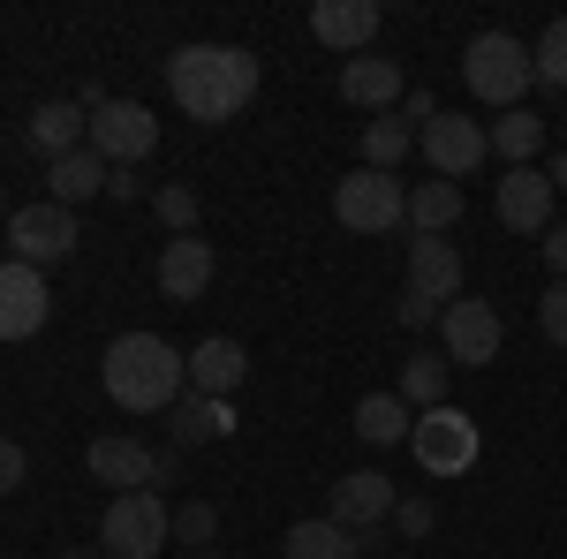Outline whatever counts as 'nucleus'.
I'll return each instance as SVG.
<instances>
[{
	"mask_svg": "<svg viewBox=\"0 0 567 559\" xmlns=\"http://www.w3.org/2000/svg\"><path fill=\"white\" fill-rule=\"evenodd\" d=\"M462 84L477 106H499V114H515L523 106V91L537 84V69H529V45L515 31H477V39L462 45Z\"/></svg>",
	"mask_w": 567,
	"mask_h": 559,
	"instance_id": "nucleus-3",
	"label": "nucleus"
},
{
	"mask_svg": "<svg viewBox=\"0 0 567 559\" xmlns=\"http://www.w3.org/2000/svg\"><path fill=\"white\" fill-rule=\"evenodd\" d=\"M23 136H31V152H39L45 167H53V159H69V152H84V136H91V114L76 106V99H45V106H31V122H23Z\"/></svg>",
	"mask_w": 567,
	"mask_h": 559,
	"instance_id": "nucleus-20",
	"label": "nucleus"
},
{
	"mask_svg": "<svg viewBox=\"0 0 567 559\" xmlns=\"http://www.w3.org/2000/svg\"><path fill=\"white\" fill-rule=\"evenodd\" d=\"M545 182H553V189H567V144L553 152V167H545Z\"/></svg>",
	"mask_w": 567,
	"mask_h": 559,
	"instance_id": "nucleus-39",
	"label": "nucleus"
},
{
	"mask_svg": "<svg viewBox=\"0 0 567 559\" xmlns=\"http://www.w3.org/2000/svg\"><path fill=\"white\" fill-rule=\"evenodd\" d=\"M462 213H470V197H462V182H416L409 189V235H454L462 227Z\"/></svg>",
	"mask_w": 567,
	"mask_h": 559,
	"instance_id": "nucleus-22",
	"label": "nucleus"
},
{
	"mask_svg": "<svg viewBox=\"0 0 567 559\" xmlns=\"http://www.w3.org/2000/svg\"><path fill=\"white\" fill-rule=\"evenodd\" d=\"M280 552L288 559H363V537L341 529L333 515H310V521H296V529L280 537Z\"/></svg>",
	"mask_w": 567,
	"mask_h": 559,
	"instance_id": "nucleus-24",
	"label": "nucleus"
},
{
	"mask_svg": "<svg viewBox=\"0 0 567 559\" xmlns=\"http://www.w3.org/2000/svg\"><path fill=\"white\" fill-rule=\"evenodd\" d=\"M53 559H99V552H91V545H69V552H53Z\"/></svg>",
	"mask_w": 567,
	"mask_h": 559,
	"instance_id": "nucleus-40",
	"label": "nucleus"
},
{
	"mask_svg": "<svg viewBox=\"0 0 567 559\" xmlns=\"http://www.w3.org/2000/svg\"><path fill=\"white\" fill-rule=\"evenodd\" d=\"M152 213L167 219V235H197V189H159V197H152Z\"/></svg>",
	"mask_w": 567,
	"mask_h": 559,
	"instance_id": "nucleus-31",
	"label": "nucleus"
},
{
	"mask_svg": "<svg viewBox=\"0 0 567 559\" xmlns=\"http://www.w3.org/2000/svg\"><path fill=\"white\" fill-rule=\"evenodd\" d=\"M333 219L349 235H386V227H409V189L379 167H355L333 182Z\"/></svg>",
	"mask_w": 567,
	"mask_h": 559,
	"instance_id": "nucleus-5",
	"label": "nucleus"
},
{
	"mask_svg": "<svg viewBox=\"0 0 567 559\" xmlns=\"http://www.w3.org/2000/svg\"><path fill=\"white\" fill-rule=\"evenodd\" d=\"M439 341H446V363H454V371H484V363H499L507 325H499V310H492L484 296H462V302H446Z\"/></svg>",
	"mask_w": 567,
	"mask_h": 559,
	"instance_id": "nucleus-9",
	"label": "nucleus"
},
{
	"mask_svg": "<svg viewBox=\"0 0 567 559\" xmlns=\"http://www.w3.org/2000/svg\"><path fill=\"white\" fill-rule=\"evenodd\" d=\"M310 39L333 45V53H371V39H379V0H318L310 8Z\"/></svg>",
	"mask_w": 567,
	"mask_h": 559,
	"instance_id": "nucleus-18",
	"label": "nucleus"
},
{
	"mask_svg": "<svg viewBox=\"0 0 567 559\" xmlns=\"http://www.w3.org/2000/svg\"><path fill=\"white\" fill-rule=\"evenodd\" d=\"M341 99L363 106V114H401L409 76H401V61H386V53H355V61H341Z\"/></svg>",
	"mask_w": 567,
	"mask_h": 559,
	"instance_id": "nucleus-16",
	"label": "nucleus"
},
{
	"mask_svg": "<svg viewBox=\"0 0 567 559\" xmlns=\"http://www.w3.org/2000/svg\"><path fill=\"white\" fill-rule=\"evenodd\" d=\"M167 431H175V454H182V446L227 438V431H235V408H227V401H213V393H182L175 408H167Z\"/></svg>",
	"mask_w": 567,
	"mask_h": 559,
	"instance_id": "nucleus-23",
	"label": "nucleus"
},
{
	"mask_svg": "<svg viewBox=\"0 0 567 559\" xmlns=\"http://www.w3.org/2000/svg\"><path fill=\"white\" fill-rule=\"evenodd\" d=\"M409 431H416V408H409L401 393H363V401H355V438H363V446H401Z\"/></svg>",
	"mask_w": 567,
	"mask_h": 559,
	"instance_id": "nucleus-25",
	"label": "nucleus"
},
{
	"mask_svg": "<svg viewBox=\"0 0 567 559\" xmlns=\"http://www.w3.org/2000/svg\"><path fill=\"white\" fill-rule=\"evenodd\" d=\"M91 152L106 159V167H144L152 152H159V122H152V106H136V99H114V106H99L91 114Z\"/></svg>",
	"mask_w": 567,
	"mask_h": 559,
	"instance_id": "nucleus-8",
	"label": "nucleus"
},
{
	"mask_svg": "<svg viewBox=\"0 0 567 559\" xmlns=\"http://www.w3.org/2000/svg\"><path fill=\"white\" fill-rule=\"evenodd\" d=\"M99 545L106 559H159L175 545V507L159 491H114L99 515Z\"/></svg>",
	"mask_w": 567,
	"mask_h": 559,
	"instance_id": "nucleus-4",
	"label": "nucleus"
},
{
	"mask_svg": "<svg viewBox=\"0 0 567 559\" xmlns=\"http://www.w3.org/2000/svg\"><path fill=\"white\" fill-rule=\"evenodd\" d=\"M84 469L99 476V484H114V491H152V484H159V446L106 431V438H91V446H84Z\"/></svg>",
	"mask_w": 567,
	"mask_h": 559,
	"instance_id": "nucleus-14",
	"label": "nucleus"
},
{
	"mask_svg": "<svg viewBox=\"0 0 567 559\" xmlns=\"http://www.w3.org/2000/svg\"><path fill=\"white\" fill-rule=\"evenodd\" d=\"M99 379H106V401H114V408H130V416H167L182 393H189V355H182L175 341H159V333H122V341H106Z\"/></svg>",
	"mask_w": 567,
	"mask_h": 559,
	"instance_id": "nucleus-2",
	"label": "nucleus"
},
{
	"mask_svg": "<svg viewBox=\"0 0 567 559\" xmlns=\"http://www.w3.org/2000/svg\"><path fill=\"white\" fill-rule=\"evenodd\" d=\"M0 235H8V258L16 265H39L45 272V265H61L76 250V213H61L53 197H39V205H16Z\"/></svg>",
	"mask_w": 567,
	"mask_h": 559,
	"instance_id": "nucleus-7",
	"label": "nucleus"
},
{
	"mask_svg": "<svg viewBox=\"0 0 567 559\" xmlns=\"http://www.w3.org/2000/svg\"><path fill=\"white\" fill-rule=\"evenodd\" d=\"M553 205H560V189L545 182V167H507L499 189H492V213H499L507 235H545L553 227Z\"/></svg>",
	"mask_w": 567,
	"mask_h": 559,
	"instance_id": "nucleus-12",
	"label": "nucleus"
},
{
	"mask_svg": "<svg viewBox=\"0 0 567 559\" xmlns=\"http://www.w3.org/2000/svg\"><path fill=\"white\" fill-rule=\"evenodd\" d=\"M0 227H8V205H0Z\"/></svg>",
	"mask_w": 567,
	"mask_h": 559,
	"instance_id": "nucleus-41",
	"label": "nucleus"
},
{
	"mask_svg": "<svg viewBox=\"0 0 567 559\" xmlns=\"http://www.w3.org/2000/svg\"><path fill=\"white\" fill-rule=\"evenodd\" d=\"M213 272H219V250L205 242V235H167V250H159V296L205 302Z\"/></svg>",
	"mask_w": 567,
	"mask_h": 559,
	"instance_id": "nucleus-17",
	"label": "nucleus"
},
{
	"mask_svg": "<svg viewBox=\"0 0 567 559\" xmlns=\"http://www.w3.org/2000/svg\"><path fill=\"white\" fill-rule=\"evenodd\" d=\"M409 446H416L424 476H470V469H477V454H484L470 408H454V401L424 408V416H416V431H409Z\"/></svg>",
	"mask_w": 567,
	"mask_h": 559,
	"instance_id": "nucleus-6",
	"label": "nucleus"
},
{
	"mask_svg": "<svg viewBox=\"0 0 567 559\" xmlns=\"http://www.w3.org/2000/svg\"><path fill=\"white\" fill-rule=\"evenodd\" d=\"M175 537L205 552V545L219 537V507H213V499H182V507H175Z\"/></svg>",
	"mask_w": 567,
	"mask_h": 559,
	"instance_id": "nucleus-30",
	"label": "nucleus"
},
{
	"mask_svg": "<svg viewBox=\"0 0 567 559\" xmlns=\"http://www.w3.org/2000/svg\"><path fill=\"white\" fill-rule=\"evenodd\" d=\"M462 280H470V265L446 235H409V296L446 310V302H462Z\"/></svg>",
	"mask_w": 567,
	"mask_h": 559,
	"instance_id": "nucleus-15",
	"label": "nucleus"
},
{
	"mask_svg": "<svg viewBox=\"0 0 567 559\" xmlns=\"http://www.w3.org/2000/svg\"><path fill=\"white\" fill-rule=\"evenodd\" d=\"M23 476H31V454H23L16 438H0V491H16Z\"/></svg>",
	"mask_w": 567,
	"mask_h": 559,
	"instance_id": "nucleus-34",
	"label": "nucleus"
},
{
	"mask_svg": "<svg viewBox=\"0 0 567 559\" xmlns=\"http://www.w3.org/2000/svg\"><path fill=\"white\" fill-rule=\"evenodd\" d=\"M432 499H401V507H393V529H401V537H432Z\"/></svg>",
	"mask_w": 567,
	"mask_h": 559,
	"instance_id": "nucleus-33",
	"label": "nucleus"
},
{
	"mask_svg": "<svg viewBox=\"0 0 567 559\" xmlns=\"http://www.w3.org/2000/svg\"><path fill=\"white\" fill-rule=\"evenodd\" d=\"M393 318H401L409 333H424V325H439L446 310H439V302H424V296H401V310H393Z\"/></svg>",
	"mask_w": 567,
	"mask_h": 559,
	"instance_id": "nucleus-35",
	"label": "nucleus"
},
{
	"mask_svg": "<svg viewBox=\"0 0 567 559\" xmlns=\"http://www.w3.org/2000/svg\"><path fill=\"white\" fill-rule=\"evenodd\" d=\"M265 69L258 53H243V45H175L167 53V91H175V106L189 114V122H205V130H219V122H235L250 99H258Z\"/></svg>",
	"mask_w": 567,
	"mask_h": 559,
	"instance_id": "nucleus-1",
	"label": "nucleus"
},
{
	"mask_svg": "<svg viewBox=\"0 0 567 559\" xmlns=\"http://www.w3.org/2000/svg\"><path fill=\"white\" fill-rule=\"evenodd\" d=\"M45 318H53V288H45L39 265H0V341H31L45 333Z\"/></svg>",
	"mask_w": 567,
	"mask_h": 559,
	"instance_id": "nucleus-13",
	"label": "nucleus"
},
{
	"mask_svg": "<svg viewBox=\"0 0 567 559\" xmlns=\"http://www.w3.org/2000/svg\"><path fill=\"white\" fill-rule=\"evenodd\" d=\"M401 114H409V122H439V99H432V91H416V84H409V99H401Z\"/></svg>",
	"mask_w": 567,
	"mask_h": 559,
	"instance_id": "nucleus-37",
	"label": "nucleus"
},
{
	"mask_svg": "<svg viewBox=\"0 0 567 559\" xmlns=\"http://www.w3.org/2000/svg\"><path fill=\"white\" fill-rule=\"evenodd\" d=\"M446 371H454V363H446V348H416V355L401 363V401H409L416 416L439 408V401H446Z\"/></svg>",
	"mask_w": 567,
	"mask_h": 559,
	"instance_id": "nucleus-27",
	"label": "nucleus"
},
{
	"mask_svg": "<svg viewBox=\"0 0 567 559\" xmlns=\"http://www.w3.org/2000/svg\"><path fill=\"white\" fill-rule=\"evenodd\" d=\"M537 152H545V114L515 106V114L492 122V159H499V167H529Z\"/></svg>",
	"mask_w": 567,
	"mask_h": 559,
	"instance_id": "nucleus-26",
	"label": "nucleus"
},
{
	"mask_svg": "<svg viewBox=\"0 0 567 559\" xmlns=\"http://www.w3.org/2000/svg\"><path fill=\"white\" fill-rule=\"evenodd\" d=\"M529 69H537V84L567 91V15H553V23H545V39L529 45Z\"/></svg>",
	"mask_w": 567,
	"mask_h": 559,
	"instance_id": "nucleus-29",
	"label": "nucleus"
},
{
	"mask_svg": "<svg viewBox=\"0 0 567 559\" xmlns=\"http://www.w3.org/2000/svg\"><path fill=\"white\" fill-rule=\"evenodd\" d=\"M393 507H401V491H393L379 469H349L333 491H326V515L341 521V529H355V537H379L393 521Z\"/></svg>",
	"mask_w": 567,
	"mask_h": 559,
	"instance_id": "nucleus-11",
	"label": "nucleus"
},
{
	"mask_svg": "<svg viewBox=\"0 0 567 559\" xmlns=\"http://www.w3.org/2000/svg\"><path fill=\"white\" fill-rule=\"evenodd\" d=\"M106 159H99V152H69V159H53V167H45V197H53V205H61V213H76V205H91V197H106Z\"/></svg>",
	"mask_w": 567,
	"mask_h": 559,
	"instance_id": "nucleus-21",
	"label": "nucleus"
},
{
	"mask_svg": "<svg viewBox=\"0 0 567 559\" xmlns=\"http://www.w3.org/2000/svg\"><path fill=\"white\" fill-rule=\"evenodd\" d=\"M197 559H219V552H197Z\"/></svg>",
	"mask_w": 567,
	"mask_h": 559,
	"instance_id": "nucleus-42",
	"label": "nucleus"
},
{
	"mask_svg": "<svg viewBox=\"0 0 567 559\" xmlns=\"http://www.w3.org/2000/svg\"><path fill=\"white\" fill-rule=\"evenodd\" d=\"M537 250H545V265H553V280H567V227H560V219L545 227V242H537Z\"/></svg>",
	"mask_w": 567,
	"mask_h": 559,
	"instance_id": "nucleus-36",
	"label": "nucleus"
},
{
	"mask_svg": "<svg viewBox=\"0 0 567 559\" xmlns=\"http://www.w3.org/2000/svg\"><path fill=\"white\" fill-rule=\"evenodd\" d=\"M416 152L432 159L439 182H470V174L492 159V130H484V122H470V114H439V122H424V130H416Z\"/></svg>",
	"mask_w": 567,
	"mask_h": 559,
	"instance_id": "nucleus-10",
	"label": "nucleus"
},
{
	"mask_svg": "<svg viewBox=\"0 0 567 559\" xmlns=\"http://www.w3.org/2000/svg\"><path fill=\"white\" fill-rule=\"evenodd\" d=\"M243 379H250V348L235 341V333H205V341L189 348V393H213V401H227Z\"/></svg>",
	"mask_w": 567,
	"mask_h": 559,
	"instance_id": "nucleus-19",
	"label": "nucleus"
},
{
	"mask_svg": "<svg viewBox=\"0 0 567 559\" xmlns=\"http://www.w3.org/2000/svg\"><path fill=\"white\" fill-rule=\"evenodd\" d=\"M416 152V130L401 122V114H379V122H363V167H379V174H393L401 159Z\"/></svg>",
	"mask_w": 567,
	"mask_h": 559,
	"instance_id": "nucleus-28",
	"label": "nucleus"
},
{
	"mask_svg": "<svg viewBox=\"0 0 567 559\" xmlns=\"http://www.w3.org/2000/svg\"><path fill=\"white\" fill-rule=\"evenodd\" d=\"M106 197H122V205H130V197H144V182H136V167H114V174H106Z\"/></svg>",
	"mask_w": 567,
	"mask_h": 559,
	"instance_id": "nucleus-38",
	"label": "nucleus"
},
{
	"mask_svg": "<svg viewBox=\"0 0 567 559\" xmlns=\"http://www.w3.org/2000/svg\"><path fill=\"white\" fill-rule=\"evenodd\" d=\"M537 325H545L553 348H567V280H553V288L537 296Z\"/></svg>",
	"mask_w": 567,
	"mask_h": 559,
	"instance_id": "nucleus-32",
	"label": "nucleus"
}]
</instances>
